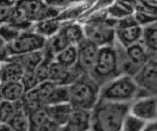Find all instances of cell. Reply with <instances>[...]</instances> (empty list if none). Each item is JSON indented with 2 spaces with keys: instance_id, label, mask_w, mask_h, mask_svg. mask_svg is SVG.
<instances>
[{
  "instance_id": "cell-7",
  "label": "cell",
  "mask_w": 157,
  "mask_h": 131,
  "mask_svg": "<svg viewBox=\"0 0 157 131\" xmlns=\"http://www.w3.org/2000/svg\"><path fill=\"white\" fill-rule=\"evenodd\" d=\"M83 29L85 37L99 47L112 45L115 42V29L105 22H91Z\"/></svg>"
},
{
  "instance_id": "cell-19",
  "label": "cell",
  "mask_w": 157,
  "mask_h": 131,
  "mask_svg": "<svg viewBox=\"0 0 157 131\" xmlns=\"http://www.w3.org/2000/svg\"><path fill=\"white\" fill-rule=\"evenodd\" d=\"M148 53L157 52V25L156 22L143 27L140 41Z\"/></svg>"
},
{
  "instance_id": "cell-10",
  "label": "cell",
  "mask_w": 157,
  "mask_h": 131,
  "mask_svg": "<svg viewBox=\"0 0 157 131\" xmlns=\"http://www.w3.org/2000/svg\"><path fill=\"white\" fill-rule=\"evenodd\" d=\"M130 113L147 122L157 120V98L148 96L136 100L131 103Z\"/></svg>"
},
{
  "instance_id": "cell-41",
  "label": "cell",
  "mask_w": 157,
  "mask_h": 131,
  "mask_svg": "<svg viewBox=\"0 0 157 131\" xmlns=\"http://www.w3.org/2000/svg\"><path fill=\"white\" fill-rule=\"evenodd\" d=\"M13 1H18V0H13Z\"/></svg>"
},
{
  "instance_id": "cell-13",
  "label": "cell",
  "mask_w": 157,
  "mask_h": 131,
  "mask_svg": "<svg viewBox=\"0 0 157 131\" xmlns=\"http://www.w3.org/2000/svg\"><path fill=\"white\" fill-rule=\"evenodd\" d=\"M67 125L74 131H90L91 129V110L73 107Z\"/></svg>"
},
{
  "instance_id": "cell-6",
  "label": "cell",
  "mask_w": 157,
  "mask_h": 131,
  "mask_svg": "<svg viewBox=\"0 0 157 131\" xmlns=\"http://www.w3.org/2000/svg\"><path fill=\"white\" fill-rule=\"evenodd\" d=\"M47 38L34 30H24L12 41L6 43L9 58L13 55L43 50Z\"/></svg>"
},
{
  "instance_id": "cell-30",
  "label": "cell",
  "mask_w": 157,
  "mask_h": 131,
  "mask_svg": "<svg viewBox=\"0 0 157 131\" xmlns=\"http://www.w3.org/2000/svg\"><path fill=\"white\" fill-rule=\"evenodd\" d=\"M58 29V24L56 22L45 20L39 23L35 31L47 39L59 31Z\"/></svg>"
},
{
  "instance_id": "cell-3",
  "label": "cell",
  "mask_w": 157,
  "mask_h": 131,
  "mask_svg": "<svg viewBox=\"0 0 157 131\" xmlns=\"http://www.w3.org/2000/svg\"><path fill=\"white\" fill-rule=\"evenodd\" d=\"M101 86L123 74L116 43L99 47L95 65L89 74Z\"/></svg>"
},
{
  "instance_id": "cell-35",
  "label": "cell",
  "mask_w": 157,
  "mask_h": 131,
  "mask_svg": "<svg viewBox=\"0 0 157 131\" xmlns=\"http://www.w3.org/2000/svg\"><path fill=\"white\" fill-rule=\"evenodd\" d=\"M142 131H157V120L148 122Z\"/></svg>"
},
{
  "instance_id": "cell-9",
  "label": "cell",
  "mask_w": 157,
  "mask_h": 131,
  "mask_svg": "<svg viewBox=\"0 0 157 131\" xmlns=\"http://www.w3.org/2000/svg\"><path fill=\"white\" fill-rule=\"evenodd\" d=\"M76 66L84 74H90L96 61L99 47L85 38L77 46Z\"/></svg>"
},
{
  "instance_id": "cell-2",
  "label": "cell",
  "mask_w": 157,
  "mask_h": 131,
  "mask_svg": "<svg viewBox=\"0 0 157 131\" xmlns=\"http://www.w3.org/2000/svg\"><path fill=\"white\" fill-rule=\"evenodd\" d=\"M101 86L89 74H82L69 85V103L74 108L92 110L99 100Z\"/></svg>"
},
{
  "instance_id": "cell-8",
  "label": "cell",
  "mask_w": 157,
  "mask_h": 131,
  "mask_svg": "<svg viewBox=\"0 0 157 131\" xmlns=\"http://www.w3.org/2000/svg\"><path fill=\"white\" fill-rule=\"evenodd\" d=\"M143 27L138 25L132 15L126 17L115 28V41L123 48L140 42Z\"/></svg>"
},
{
  "instance_id": "cell-34",
  "label": "cell",
  "mask_w": 157,
  "mask_h": 131,
  "mask_svg": "<svg viewBox=\"0 0 157 131\" xmlns=\"http://www.w3.org/2000/svg\"><path fill=\"white\" fill-rule=\"evenodd\" d=\"M59 125L48 119L44 124L40 125L36 131H57Z\"/></svg>"
},
{
  "instance_id": "cell-1",
  "label": "cell",
  "mask_w": 157,
  "mask_h": 131,
  "mask_svg": "<svg viewBox=\"0 0 157 131\" xmlns=\"http://www.w3.org/2000/svg\"><path fill=\"white\" fill-rule=\"evenodd\" d=\"M132 103L99 100L91 110L93 131H121L123 121L130 113Z\"/></svg>"
},
{
  "instance_id": "cell-14",
  "label": "cell",
  "mask_w": 157,
  "mask_h": 131,
  "mask_svg": "<svg viewBox=\"0 0 157 131\" xmlns=\"http://www.w3.org/2000/svg\"><path fill=\"white\" fill-rule=\"evenodd\" d=\"M25 69L17 62L7 59L1 62L0 69L1 84L20 82Z\"/></svg>"
},
{
  "instance_id": "cell-18",
  "label": "cell",
  "mask_w": 157,
  "mask_h": 131,
  "mask_svg": "<svg viewBox=\"0 0 157 131\" xmlns=\"http://www.w3.org/2000/svg\"><path fill=\"white\" fill-rule=\"evenodd\" d=\"M25 93V91L21 82L1 84V100L20 101Z\"/></svg>"
},
{
  "instance_id": "cell-31",
  "label": "cell",
  "mask_w": 157,
  "mask_h": 131,
  "mask_svg": "<svg viewBox=\"0 0 157 131\" xmlns=\"http://www.w3.org/2000/svg\"><path fill=\"white\" fill-rule=\"evenodd\" d=\"M20 82L23 86L25 92L34 89L39 84L35 70L25 71Z\"/></svg>"
},
{
  "instance_id": "cell-15",
  "label": "cell",
  "mask_w": 157,
  "mask_h": 131,
  "mask_svg": "<svg viewBox=\"0 0 157 131\" xmlns=\"http://www.w3.org/2000/svg\"><path fill=\"white\" fill-rule=\"evenodd\" d=\"M50 120L59 126L67 124L73 107L70 103L45 106Z\"/></svg>"
},
{
  "instance_id": "cell-38",
  "label": "cell",
  "mask_w": 157,
  "mask_h": 131,
  "mask_svg": "<svg viewBox=\"0 0 157 131\" xmlns=\"http://www.w3.org/2000/svg\"><path fill=\"white\" fill-rule=\"evenodd\" d=\"M149 56H150L149 60L157 65V52L150 53Z\"/></svg>"
},
{
  "instance_id": "cell-33",
  "label": "cell",
  "mask_w": 157,
  "mask_h": 131,
  "mask_svg": "<svg viewBox=\"0 0 157 131\" xmlns=\"http://www.w3.org/2000/svg\"><path fill=\"white\" fill-rule=\"evenodd\" d=\"M43 1L48 6L56 9V8L67 6L75 2V0H43Z\"/></svg>"
},
{
  "instance_id": "cell-23",
  "label": "cell",
  "mask_w": 157,
  "mask_h": 131,
  "mask_svg": "<svg viewBox=\"0 0 157 131\" xmlns=\"http://www.w3.org/2000/svg\"><path fill=\"white\" fill-rule=\"evenodd\" d=\"M23 106L21 100L17 101L1 100V123H7Z\"/></svg>"
},
{
  "instance_id": "cell-25",
  "label": "cell",
  "mask_w": 157,
  "mask_h": 131,
  "mask_svg": "<svg viewBox=\"0 0 157 131\" xmlns=\"http://www.w3.org/2000/svg\"><path fill=\"white\" fill-rule=\"evenodd\" d=\"M28 115L30 124L29 131H36L40 125L49 119L45 106L29 112Z\"/></svg>"
},
{
  "instance_id": "cell-24",
  "label": "cell",
  "mask_w": 157,
  "mask_h": 131,
  "mask_svg": "<svg viewBox=\"0 0 157 131\" xmlns=\"http://www.w3.org/2000/svg\"><path fill=\"white\" fill-rule=\"evenodd\" d=\"M61 30L71 45L77 46L85 38L83 28L77 24L68 25Z\"/></svg>"
},
{
  "instance_id": "cell-21",
  "label": "cell",
  "mask_w": 157,
  "mask_h": 131,
  "mask_svg": "<svg viewBox=\"0 0 157 131\" xmlns=\"http://www.w3.org/2000/svg\"><path fill=\"white\" fill-rule=\"evenodd\" d=\"M69 85H56L47 98L45 106L69 103Z\"/></svg>"
},
{
  "instance_id": "cell-11",
  "label": "cell",
  "mask_w": 157,
  "mask_h": 131,
  "mask_svg": "<svg viewBox=\"0 0 157 131\" xmlns=\"http://www.w3.org/2000/svg\"><path fill=\"white\" fill-rule=\"evenodd\" d=\"M83 73L76 66L66 67L55 60L50 68L49 81L57 85H70Z\"/></svg>"
},
{
  "instance_id": "cell-20",
  "label": "cell",
  "mask_w": 157,
  "mask_h": 131,
  "mask_svg": "<svg viewBox=\"0 0 157 131\" xmlns=\"http://www.w3.org/2000/svg\"><path fill=\"white\" fill-rule=\"evenodd\" d=\"M78 58V49L75 45H69L55 57V60L69 68L76 65Z\"/></svg>"
},
{
  "instance_id": "cell-26",
  "label": "cell",
  "mask_w": 157,
  "mask_h": 131,
  "mask_svg": "<svg viewBox=\"0 0 157 131\" xmlns=\"http://www.w3.org/2000/svg\"><path fill=\"white\" fill-rule=\"evenodd\" d=\"M147 123L129 113L123 121L121 131H142Z\"/></svg>"
},
{
  "instance_id": "cell-43",
  "label": "cell",
  "mask_w": 157,
  "mask_h": 131,
  "mask_svg": "<svg viewBox=\"0 0 157 131\" xmlns=\"http://www.w3.org/2000/svg\"><path fill=\"white\" fill-rule=\"evenodd\" d=\"M156 25H157V22H156Z\"/></svg>"
},
{
  "instance_id": "cell-22",
  "label": "cell",
  "mask_w": 157,
  "mask_h": 131,
  "mask_svg": "<svg viewBox=\"0 0 157 131\" xmlns=\"http://www.w3.org/2000/svg\"><path fill=\"white\" fill-rule=\"evenodd\" d=\"M7 124L15 131H29V115L23 106L10 119Z\"/></svg>"
},
{
  "instance_id": "cell-40",
  "label": "cell",
  "mask_w": 157,
  "mask_h": 131,
  "mask_svg": "<svg viewBox=\"0 0 157 131\" xmlns=\"http://www.w3.org/2000/svg\"><path fill=\"white\" fill-rule=\"evenodd\" d=\"M82 1V0H75V2L76 1Z\"/></svg>"
},
{
  "instance_id": "cell-36",
  "label": "cell",
  "mask_w": 157,
  "mask_h": 131,
  "mask_svg": "<svg viewBox=\"0 0 157 131\" xmlns=\"http://www.w3.org/2000/svg\"><path fill=\"white\" fill-rule=\"evenodd\" d=\"M0 131H15L7 123H1Z\"/></svg>"
},
{
  "instance_id": "cell-12",
  "label": "cell",
  "mask_w": 157,
  "mask_h": 131,
  "mask_svg": "<svg viewBox=\"0 0 157 131\" xmlns=\"http://www.w3.org/2000/svg\"><path fill=\"white\" fill-rule=\"evenodd\" d=\"M140 89L157 91V65L149 61L133 76Z\"/></svg>"
},
{
  "instance_id": "cell-5",
  "label": "cell",
  "mask_w": 157,
  "mask_h": 131,
  "mask_svg": "<svg viewBox=\"0 0 157 131\" xmlns=\"http://www.w3.org/2000/svg\"><path fill=\"white\" fill-rule=\"evenodd\" d=\"M140 88L133 76L123 74L101 88L99 100L118 103H132Z\"/></svg>"
},
{
  "instance_id": "cell-29",
  "label": "cell",
  "mask_w": 157,
  "mask_h": 131,
  "mask_svg": "<svg viewBox=\"0 0 157 131\" xmlns=\"http://www.w3.org/2000/svg\"><path fill=\"white\" fill-rule=\"evenodd\" d=\"M16 2L13 0H1V24L10 22L14 14Z\"/></svg>"
},
{
  "instance_id": "cell-32",
  "label": "cell",
  "mask_w": 157,
  "mask_h": 131,
  "mask_svg": "<svg viewBox=\"0 0 157 131\" xmlns=\"http://www.w3.org/2000/svg\"><path fill=\"white\" fill-rule=\"evenodd\" d=\"M133 16L137 23L142 27L157 22V15L155 14L136 11L133 14Z\"/></svg>"
},
{
  "instance_id": "cell-17",
  "label": "cell",
  "mask_w": 157,
  "mask_h": 131,
  "mask_svg": "<svg viewBox=\"0 0 157 131\" xmlns=\"http://www.w3.org/2000/svg\"><path fill=\"white\" fill-rule=\"evenodd\" d=\"M43 50L10 57L8 59L13 60L19 63L25 71L35 70L44 58Z\"/></svg>"
},
{
  "instance_id": "cell-4",
  "label": "cell",
  "mask_w": 157,
  "mask_h": 131,
  "mask_svg": "<svg viewBox=\"0 0 157 131\" xmlns=\"http://www.w3.org/2000/svg\"><path fill=\"white\" fill-rule=\"evenodd\" d=\"M55 14V9L48 6L43 0H18L15 4L13 15L9 23L26 30L25 27L31 22L45 20Z\"/></svg>"
},
{
  "instance_id": "cell-39",
  "label": "cell",
  "mask_w": 157,
  "mask_h": 131,
  "mask_svg": "<svg viewBox=\"0 0 157 131\" xmlns=\"http://www.w3.org/2000/svg\"><path fill=\"white\" fill-rule=\"evenodd\" d=\"M57 131H74V130L69 125L66 124L64 125L60 126Z\"/></svg>"
},
{
  "instance_id": "cell-37",
  "label": "cell",
  "mask_w": 157,
  "mask_h": 131,
  "mask_svg": "<svg viewBox=\"0 0 157 131\" xmlns=\"http://www.w3.org/2000/svg\"><path fill=\"white\" fill-rule=\"evenodd\" d=\"M141 1L149 6H151L153 7H157V0H141Z\"/></svg>"
},
{
  "instance_id": "cell-42",
  "label": "cell",
  "mask_w": 157,
  "mask_h": 131,
  "mask_svg": "<svg viewBox=\"0 0 157 131\" xmlns=\"http://www.w3.org/2000/svg\"><path fill=\"white\" fill-rule=\"evenodd\" d=\"M90 131H93V130H90Z\"/></svg>"
},
{
  "instance_id": "cell-28",
  "label": "cell",
  "mask_w": 157,
  "mask_h": 131,
  "mask_svg": "<svg viewBox=\"0 0 157 131\" xmlns=\"http://www.w3.org/2000/svg\"><path fill=\"white\" fill-rule=\"evenodd\" d=\"M54 60V58L50 57L45 55L42 62L35 69V73L39 84L49 81L51 65Z\"/></svg>"
},
{
  "instance_id": "cell-27",
  "label": "cell",
  "mask_w": 157,
  "mask_h": 131,
  "mask_svg": "<svg viewBox=\"0 0 157 131\" xmlns=\"http://www.w3.org/2000/svg\"><path fill=\"white\" fill-rule=\"evenodd\" d=\"M24 30H26L12 23L1 24V40L6 43H9Z\"/></svg>"
},
{
  "instance_id": "cell-16",
  "label": "cell",
  "mask_w": 157,
  "mask_h": 131,
  "mask_svg": "<svg viewBox=\"0 0 157 131\" xmlns=\"http://www.w3.org/2000/svg\"><path fill=\"white\" fill-rule=\"evenodd\" d=\"M71 45L66 38L61 30H59L52 36L47 39L45 46L43 49L45 55L55 59V56L67 47Z\"/></svg>"
}]
</instances>
